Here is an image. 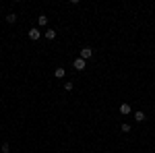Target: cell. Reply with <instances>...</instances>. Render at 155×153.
I'll return each mask as SVG.
<instances>
[{"mask_svg": "<svg viewBox=\"0 0 155 153\" xmlns=\"http://www.w3.org/2000/svg\"><path fill=\"white\" fill-rule=\"evenodd\" d=\"M6 21H8V23H15V21H17V15H15V12H11V15L6 17Z\"/></svg>", "mask_w": 155, "mask_h": 153, "instance_id": "9c48e42d", "label": "cell"}, {"mask_svg": "<svg viewBox=\"0 0 155 153\" xmlns=\"http://www.w3.org/2000/svg\"><path fill=\"white\" fill-rule=\"evenodd\" d=\"M0 151H2V153H8V151H11V147H8V143H4V145L0 147Z\"/></svg>", "mask_w": 155, "mask_h": 153, "instance_id": "30bf717a", "label": "cell"}, {"mask_svg": "<svg viewBox=\"0 0 155 153\" xmlns=\"http://www.w3.org/2000/svg\"><path fill=\"white\" fill-rule=\"evenodd\" d=\"M0 153H2V151H0Z\"/></svg>", "mask_w": 155, "mask_h": 153, "instance_id": "4fadbf2b", "label": "cell"}, {"mask_svg": "<svg viewBox=\"0 0 155 153\" xmlns=\"http://www.w3.org/2000/svg\"><path fill=\"white\" fill-rule=\"evenodd\" d=\"M44 35L48 37V39H54V37H56V29H46V33H44Z\"/></svg>", "mask_w": 155, "mask_h": 153, "instance_id": "52a82bcc", "label": "cell"}, {"mask_svg": "<svg viewBox=\"0 0 155 153\" xmlns=\"http://www.w3.org/2000/svg\"><path fill=\"white\" fill-rule=\"evenodd\" d=\"M72 66H74V71H85V66H87V62L83 58H77L72 62Z\"/></svg>", "mask_w": 155, "mask_h": 153, "instance_id": "7a4b0ae2", "label": "cell"}, {"mask_svg": "<svg viewBox=\"0 0 155 153\" xmlns=\"http://www.w3.org/2000/svg\"><path fill=\"white\" fill-rule=\"evenodd\" d=\"M37 21H39V27H46V25H48V17L39 15V17H37Z\"/></svg>", "mask_w": 155, "mask_h": 153, "instance_id": "ba28073f", "label": "cell"}, {"mask_svg": "<svg viewBox=\"0 0 155 153\" xmlns=\"http://www.w3.org/2000/svg\"><path fill=\"white\" fill-rule=\"evenodd\" d=\"M122 132H130V124H126V122H122Z\"/></svg>", "mask_w": 155, "mask_h": 153, "instance_id": "8fae6325", "label": "cell"}, {"mask_svg": "<svg viewBox=\"0 0 155 153\" xmlns=\"http://www.w3.org/2000/svg\"><path fill=\"white\" fill-rule=\"evenodd\" d=\"M130 112H132L130 104H120V114H122V116H128Z\"/></svg>", "mask_w": 155, "mask_h": 153, "instance_id": "277c9868", "label": "cell"}, {"mask_svg": "<svg viewBox=\"0 0 155 153\" xmlns=\"http://www.w3.org/2000/svg\"><path fill=\"white\" fill-rule=\"evenodd\" d=\"M132 118H134L137 122H143V120H145V112H141V110H137V112L132 114Z\"/></svg>", "mask_w": 155, "mask_h": 153, "instance_id": "5b68a950", "label": "cell"}, {"mask_svg": "<svg viewBox=\"0 0 155 153\" xmlns=\"http://www.w3.org/2000/svg\"><path fill=\"white\" fill-rule=\"evenodd\" d=\"M64 89L66 91H72V83H64Z\"/></svg>", "mask_w": 155, "mask_h": 153, "instance_id": "7c38bea8", "label": "cell"}, {"mask_svg": "<svg viewBox=\"0 0 155 153\" xmlns=\"http://www.w3.org/2000/svg\"><path fill=\"white\" fill-rule=\"evenodd\" d=\"M27 35H29V39H33V42H35V39H39L41 33H39V29H37V27H31V29L27 31Z\"/></svg>", "mask_w": 155, "mask_h": 153, "instance_id": "3957f363", "label": "cell"}, {"mask_svg": "<svg viewBox=\"0 0 155 153\" xmlns=\"http://www.w3.org/2000/svg\"><path fill=\"white\" fill-rule=\"evenodd\" d=\"M91 56H93V50H91V48H89V46L81 48V56H79V58H83L85 62H87V60L91 58Z\"/></svg>", "mask_w": 155, "mask_h": 153, "instance_id": "6da1fadb", "label": "cell"}, {"mask_svg": "<svg viewBox=\"0 0 155 153\" xmlns=\"http://www.w3.org/2000/svg\"><path fill=\"white\" fill-rule=\"evenodd\" d=\"M64 75H66V71H64L62 66H58V68L54 71V77H56V79H64Z\"/></svg>", "mask_w": 155, "mask_h": 153, "instance_id": "8992f818", "label": "cell"}]
</instances>
